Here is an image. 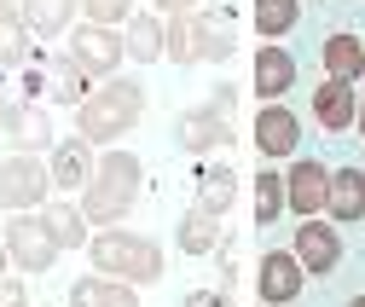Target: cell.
Segmentation results:
<instances>
[{"instance_id": "obj_1", "label": "cell", "mask_w": 365, "mask_h": 307, "mask_svg": "<svg viewBox=\"0 0 365 307\" xmlns=\"http://www.w3.org/2000/svg\"><path fill=\"white\" fill-rule=\"evenodd\" d=\"M140 192H145V168H140V157L133 151H122V145H110V151H99V168H93V180L81 186V214H87V227H122V214L140 203Z\"/></svg>"}, {"instance_id": "obj_2", "label": "cell", "mask_w": 365, "mask_h": 307, "mask_svg": "<svg viewBox=\"0 0 365 307\" xmlns=\"http://www.w3.org/2000/svg\"><path fill=\"white\" fill-rule=\"evenodd\" d=\"M140 116H145V87L128 81V76H110V81L93 87V99L76 110V134L87 145L110 151V145H122L133 128H140Z\"/></svg>"}, {"instance_id": "obj_3", "label": "cell", "mask_w": 365, "mask_h": 307, "mask_svg": "<svg viewBox=\"0 0 365 307\" xmlns=\"http://www.w3.org/2000/svg\"><path fill=\"white\" fill-rule=\"evenodd\" d=\"M87 267L122 279V284H157L163 279V244L145 232H128V227H105L87 244Z\"/></svg>"}, {"instance_id": "obj_4", "label": "cell", "mask_w": 365, "mask_h": 307, "mask_svg": "<svg viewBox=\"0 0 365 307\" xmlns=\"http://www.w3.org/2000/svg\"><path fill=\"white\" fill-rule=\"evenodd\" d=\"M41 203H53V168L41 162L35 151L0 157V209L6 214H29Z\"/></svg>"}, {"instance_id": "obj_5", "label": "cell", "mask_w": 365, "mask_h": 307, "mask_svg": "<svg viewBox=\"0 0 365 307\" xmlns=\"http://www.w3.org/2000/svg\"><path fill=\"white\" fill-rule=\"evenodd\" d=\"M0 238H6V255H12V267H18V273H47L53 261L64 255V249H58V238H53V227L41 221V209L12 214Z\"/></svg>"}, {"instance_id": "obj_6", "label": "cell", "mask_w": 365, "mask_h": 307, "mask_svg": "<svg viewBox=\"0 0 365 307\" xmlns=\"http://www.w3.org/2000/svg\"><path fill=\"white\" fill-rule=\"evenodd\" d=\"M70 58L93 76V81H110V76H122V64H128V41H122V29H105V24H76L70 29Z\"/></svg>"}, {"instance_id": "obj_7", "label": "cell", "mask_w": 365, "mask_h": 307, "mask_svg": "<svg viewBox=\"0 0 365 307\" xmlns=\"http://www.w3.org/2000/svg\"><path fill=\"white\" fill-rule=\"evenodd\" d=\"M296 261L313 273V279H325L342 267V238H336V221H325V214H307V221L296 227Z\"/></svg>"}, {"instance_id": "obj_8", "label": "cell", "mask_w": 365, "mask_h": 307, "mask_svg": "<svg viewBox=\"0 0 365 307\" xmlns=\"http://www.w3.org/2000/svg\"><path fill=\"white\" fill-rule=\"evenodd\" d=\"M302 279H307V267L296 261V249H267L255 261V290L267 307H290L302 296Z\"/></svg>"}, {"instance_id": "obj_9", "label": "cell", "mask_w": 365, "mask_h": 307, "mask_svg": "<svg viewBox=\"0 0 365 307\" xmlns=\"http://www.w3.org/2000/svg\"><path fill=\"white\" fill-rule=\"evenodd\" d=\"M174 140H180L186 157H215V151L232 145V122H226L215 105H197V110H186L174 122Z\"/></svg>"}, {"instance_id": "obj_10", "label": "cell", "mask_w": 365, "mask_h": 307, "mask_svg": "<svg viewBox=\"0 0 365 307\" xmlns=\"http://www.w3.org/2000/svg\"><path fill=\"white\" fill-rule=\"evenodd\" d=\"M284 197H290V214H325L331 203V168L325 162H313V157H296L290 174H284Z\"/></svg>"}, {"instance_id": "obj_11", "label": "cell", "mask_w": 365, "mask_h": 307, "mask_svg": "<svg viewBox=\"0 0 365 307\" xmlns=\"http://www.w3.org/2000/svg\"><path fill=\"white\" fill-rule=\"evenodd\" d=\"M296 145H302L296 110H284V99H279V105H261V110H255V151H261L267 162H279V157H296Z\"/></svg>"}, {"instance_id": "obj_12", "label": "cell", "mask_w": 365, "mask_h": 307, "mask_svg": "<svg viewBox=\"0 0 365 307\" xmlns=\"http://www.w3.org/2000/svg\"><path fill=\"white\" fill-rule=\"evenodd\" d=\"M192 41H197V64H226L232 58V6H203L192 12Z\"/></svg>"}, {"instance_id": "obj_13", "label": "cell", "mask_w": 365, "mask_h": 307, "mask_svg": "<svg viewBox=\"0 0 365 307\" xmlns=\"http://www.w3.org/2000/svg\"><path fill=\"white\" fill-rule=\"evenodd\" d=\"M6 140L18 151H53V110H41V99H18L6 110Z\"/></svg>"}, {"instance_id": "obj_14", "label": "cell", "mask_w": 365, "mask_h": 307, "mask_svg": "<svg viewBox=\"0 0 365 307\" xmlns=\"http://www.w3.org/2000/svg\"><path fill=\"white\" fill-rule=\"evenodd\" d=\"M47 168H53V186H64V192H81L87 180H93L99 157H93V145H87L81 134H70V140H58V145L47 151Z\"/></svg>"}, {"instance_id": "obj_15", "label": "cell", "mask_w": 365, "mask_h": 307, "mask_svg": "<svg viewBox=\"0 0 365 307\" xmlns=\"http://www.w3.org/2000/svg\"><path fill=\"white\" fill-rule=\"evenodd\" d=\"M290 87H296V58L284 47H272V41H261V53H255V99L279 105Z\"/></svg>"}, {"instance_id": "obj_16", "label": "cell", "mask_w": 365, "mask_h": 307, "mask_svg": "<svg viewBox=\"0 0 365 307\" xmlns=\"http://www.w3.org/2000/svg\"><path fill=\"white\" fill-rule=\"evenodd\" d=\"M313 116H319V128H325V134H342V128H354V116H359L354 81H336V76H325V81L313 87Z\"/></svg>"}, {"instance_id": "obj_17", "label": "cell", "mask_w": 365, "mask_h": 307, "mask_svg": "<svg viewBox=\"0 0 365 307\" xmlns=\"http://www.w3.org/2000/svg\"><path fill=\"white\" fill-rule=\"evenodd\" d=\"M325 214L336 227L365 221V168H331V203H325Z\"/></svg>"}, {"instance_id": "obj_18", "label": "cell", "mask_w": 365, "mask_h": 307, "mask_svg": "<svg viewBox=\"0 0 365 307\" xmlns=\"http://www.w3.org/2000/svg\"><path fill=\"white\" fill-rule=\"evenodd\" d=\"M87 81H93V76H87L70 53H64V58H47V99H53V105L81 110L87 99H93V87H87Z\"/></svg>"}, {"instance_id": "obj_19", "label": "cell", "mask_w": 365, "mask_h": 307, "mask_svg": "<svg viewBox=\"0 0 365 307\" xmlns=\"http://www.w3.org/2000/svg\"><path fill=\"white\" fill-rule=\"evenodd\" d=\"M140 284H122V279H105V273H87L70 284V307H140L133 296Z\"/></svg>"}, {"instance_id": "obj_20", "label": "cell", "mask_w": 365, "mask_h": 307, "mask_svg": "<svg viewBox=\"0 0 365 307\" xmlns=\"http://www.w3.org/2000/svg\"><path fill=\"white\" fill-rule=\"evenodd\" d=\"M174 238H180V255H215L220 249V214H209V209L192 203L186 214H180Z\"/></svg>"}, {"instance_id": "obj_21", "label": "cell", "mask_w": 365, "mask_h": 307, "mask_svg": "<svg viewBox=\"0 0 365 307\" xmlns=\"http://www.w3.org/2000/svg\"><path fill=\"white\" fill-rule=\"evenodd\" d=\"M76 6H81V0H24V24H29V35L53 41V35L76 29Z\"/></svg>"}, {"instance_id": "obj_22", "label": "cell", "mask_w": 365, "mask_h": 307, "mask_svg": "<svg viewBox=\"0 0 365 307\" xmlns=\"http://www.w3.org/2000/svg\"><path fill=\"white\" fill-rule=\"evenodd\" d=\"M325 76H336V81H359L365 76V41L359 35H348V29H336L331 41H325Z\"/></svg>"}, {"instance_id": "obj_23", "label": "cell", "mask_w": 365, "mask_h": 307, "mask_svg": "<svg viewBox=\"0 0 365 307\" xmlns=\"http://www.w3.org/2000/svg\"><path fill=\"white\" fill-rule=\"evenodd\" d=\"M122 41H128V58H133V64H157V58H163V18L133 12V18L122 24Z\"/></svg>"}, {"instance_id": "obj_24", "label": "cell", "mask_w": 365, "mask_h": 307, "mask_svg": "<svg viewBox=\"0 0 365 307\" xmlns=\"http://www.w3.org/2000/svg\"><path fill=\"white\" fill-rule=\"evenodd\" d=\"M41 221L53 227L58 249H87V244H93V238H87V214H81V203H41Z\"/></svg>"}, {"instance_id": "obj_25", "label": "cell", "mask_w": 365, "mask_h": 307, "mask_svg": "<svg viewBox=\"0 0 365 307\" xmlns=\"http://www.w3.org/2000/svg\"><path fill=\"white\" fill-rule=\"evenodd\" d=\"M284 209H290V197H284V174L272 168V162H261V168H255V227H272Z\"/></svg>"}, {"instance_id": "obj_26", "label": "cell", "mask_w": 365, "mask_h": 307, "mask_svg": "<svg viewBox=\"0 0 365 307\" xmlns=\"http://www.w3.org/2000/svg\"><path fill=\"white\" fill-rule=\"evenodd\" d=\"M302 24V0H255V35L261 41H279Z\"/></svg>"}, {"instance_id": "obj_27", "label": "cell", "mask_w": 365, "mask_h": 307, "mask_svg": "<svg viewBox=\"0 0 365 307\" xmlns=\"http://www.w3.org/2000/svg\"><path fill=\"white\" fill-rule=\"evenodd\" d=\"M226 203H232V168L226 162H203L197 168V209L226 214Z\"/></svg>"}, {"instance_id": "obj_28", "label": "cell", "mask_w": 365, "mask_h": 307, "mask_svg": "<svg viewBox=\"0 0 365 307\" xmlns=\"http://www.w3.org/2000/svg\"><path fill=\"white\" fill-rule=\"evenodd\" d=\"M35 58V35L24 18H0V70H24Z\"/></svg>"}, {"instance_id": "obj_29", "label": "cell", "mask_w": 365, "mask_h": 307, "mask_svg": "<svg viewBox=\"0 0 365 307\" xmlns=\"http://www.w3.org/2000/svg\"><path fill=\"white\" fill-rule=\"evenodd\" d=\"M163 58H174V64H197L192 12H174V18H163Z\"/></svg>"}, {"instance_id": "obj_30", "label": "cell", "mask_w": 365, "mask_h": 307, "mask_svg": "<svg viewBox=\"0 0 365 307\" xmlns=\"http://www.w3.org/2000/svg\"><path fill=\"white\" fill-rule=\"evenodd\" d=\"M87 24H105V29H122L133 18V0H81Z\"/></svg>"}, {"instance_id": "obj_31", "label": "cell", "mask_w": 365, "mask_h": 307, "mask_svg": "<svg viewBox=\"0 0 365 307\" xmlns=\"http://www.w3.org/2000/svg\"><path fill=\"white\" fill-rule=\"evenodd\" d=\"M180 307H232V296H226V290H192Z\"/></svg>"}, {"instance_id": "obj_32", "label": "cell", "mask_w": 365, "mask_h": 307, "mask_svg": "<svg viewBox=\"0 0 365 307\" xmlns=\"http://www.w3.org/2000/svg\"><path fill=\"white\" fill-rule=\"evenodd\" d=\"M203 105H215V110L226 116V110H232V87H226V81H215V87H209V99H203Z\"/></svg>"}, {"instance_id": "obj_33", "label": "cell", "mask_w": 365, "mask_h": 307, "mask_svg": "<svg viewBox=\"0 0 365 307\" xmlns=\"http://www.w3.org/2000/svg\"><path fill=\"white\" fill-rule=\"evenodd\" d=\"M18 301H24V284L6 273V279H0V307H18Z\"/></svg>"}, {"instance_id": "obj_34", "label": "cell", "mask_w": 365, "mask_h": 307, "mask_svg": "<svg viewBox=\"0 0 365 307\" xmlns=\"http://www.w3.org/2000/svg\"><path fill=\"white\" fill-rule=\"evenodd\" d=\"M157 12L174 18V12H197V0H157Z\"/></svg>"}, {"instance_id": "obj_35", "label": "cell", "mask_w": 365, "mask_h": 307, "mask_svg": "<svg viewBox=\"0 0 365 307\" xmlns=\"http://www.w3.org/2000/svg\"><path fill=\"white\" fill-rule=\"evenodd\" d=\"M6 267H12V255H6V238H0V279H6Z\"/></svg>"}, {"instance_id": "obj_36", "label": "cell", "mask_w": 365, "mask_h": 307, "mask_svg": "<svg viewBox=\"0 0 365 307\" xmlns=\"http://www.w3.org/2000/svg\"><path fill=\"white\" fill-rule=\"evenodd\" d=\"M354 128H359V140H365V105H359V116H354Z\"/></svg>"}, {"instance_id": "obj_37", "label": "cell", "mask_w": 365, "mask_h": 307, "mask_svg": "<svg viewBox=\"0 0 365 307\" xmlns=\"http://www.w3.org/2000/svg\"><path fill=\"white\" fill-rule=\"evenodd\" d=\"M6 110H12V105H6V99H0V134H6Z\"/></svg>"}, {"instance_id": "obj_38", "label": "cell", "mask_w": 365, "mask_h": 307, "mask_svg": "<svg viewBox=\"0 0 365 307\" xmlns=\"http://www.w3.org/2000/svg\"><path fill=\"white\" fill-rule=\"evenodd\" d=\"M348 307H365V290H359V296H348Z\"/></svg>"}, {"instance_id": "obj_39", "label": "cell", "mask_w": 365, "mask_h": 307, "mask_svg": "<svg viewBox=\"0 0 365 307\" xmlns=\"http://www.w3.org/2000/svg\"><path fill=\"white\" fill-rule=\"evenodd\" d=\"M18 307H29V301H18Z\"/></svg>"}]
</instances>
